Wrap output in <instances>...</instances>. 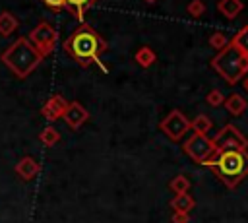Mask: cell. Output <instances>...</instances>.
<instances>
[{
  "label": "cell",
  "mask_w": 248,
  "mask_h": 223,
  "mask_svg": "<svg viewBox=\"0 0 248 223\" xmlns=\"http://www.w3.org/2000/svg\"><path fill=\"white\" fill-rule=\"evenodd\" d=\"M64 48L66 52L81 66H89V64H99L103 70L105 66L101 64V52L107 48V43L101 39V35L91 29L89 25H81L78 27L70 37L68 41L64 43Z\"/></svg>",
  "instance_id": "6da1fadb"
},
{
  "label": "cell",
  "mask_w": 248,
  "mask_h": 223,
  "mask_svg": "<svg viewBox=\"0 0 248 223\" xmlns=\"http://www.w3.org/2000/svg\"><path fill=\"white\" fill-rule=\"evenodd\" d=\"M205 167L215 176H219V180L227 188H236L240 180L248 175V151L221 149L205 163Z\"/></svg>",
  "instance_id": "7a4b0ae2"
},
{
  "label": "cell",
  "mask_w": 248,
  "mask_h": 223,
  "mask_svg": "<svg viewBox=\"0 0 248 223\" xmlns=\"http://www.w3.org/2000/svg\"><path fill=\"white\" fill-rule=\"evenodd\" d=\"M211 68L231 85L240 81L248 74V54H244L240 48H236L232 43H229L225 48L217 52V56L211 58Z\"/></svg>",
  "instance_id": "3957f363"
},
{
  "label": "cell",
  "mask_w": 248,
  "mask_h": 223,
  "mask_svg": "<svg viewBox=\"0 0 248 223\" xmlns=\"http://www.w3.org/2000/svg\"><path fill=\"white\" fill-rule=\"evenodd\" d=\"M182 149H184L186 155H190L196 163H202V165H205L217 153V147H215L213 140L207 134H196V132L184 142Z\"/></svg>",
  "instance_id": "277c9868"
},
{
  "label": "cell",
  "mask_w": 248,
  "mask_h": 223,
  "mask_svg": "<svg viewBox=\"0 0 248 223\" xmlns=\"http://www.w3.org/2000/svg\"><path fill=\"white\" fill-rule=\"evenodd\" d=\"M211 140H213L217 151H221V149H240V151H246L248 149V138L236 126H232V124H225Z\"/></svg>",
  "instance_id": "5b68a950"
},
{
  "label": "cell",
  "mask_w": 248,
  "mask_h": 223,
  "mask_svg": "<svg viewBox=\"0 0 248 223\" xmlns=\"http://www.w3.org/2000/svg\"><path fill=\"white\" fill-rule=\"evenodd\" d=\"M159 128L163 130V134H165L169 140L178 142V140H182V138L190 132V120H188L178 109H174V111H170V112L161 120Z\"/></svg>",
  "instance_id": "8992f818"
},
{
  "label": "cell",
  "mask_w": 248,
  "mask_h": 223,
  "mask_svg": "<svg viewBox=\"0 0 248 223\" xmlns=\"http://www.w3.org/2000/svg\"><path fill=\"white\" fill-rule=\"evenodd\" d=\"M223 105H225V109L232 114V116H240L244 111H246V99L242 97V95H238V93H232V95H229V97H225V101H223Z\"/></svg>",
  "instance_id": "52a82bcc"
},
{
  "label": "cell",
  "mask_w": 248,
  "mask_h": 223,
  "mask_svg": "<svg viewBox=\"0 0 248 223\" xmlns=\"http://www.w3.org/2000/svg\"><path fill=\"white\" fill-rule=\"evenodd\" d=\"M170 207H172L174 211L190 213V211L196 207V200H194V196H190L188 192H186V194H176V196L170 200Z\"/></svg>",
  "instance_id": "ba28073f"
},
{
  "label": "cell",
  "mask_w": 248,
  "mask_h": 223,
  "mask_svg": "<svg viewBox=\"0 0 248 223\" xmlns=\"http://www.w3.org/2000/svg\"><path fill=\"white\" fill-rule=\"evenodd\" d=\"M242 2L240 0H219L217 2V10L227 17V19H234L240 12H242Z\"/></svg>",
  "instance_id": "9c48e42d"
},
{
  "label": "cell",
  "mask_w": 248,
  "mask_h": 223,
  "mask_svg": "<svg viewBox=\"0 0 248 223\" xmlns=\"http://www.w3.org/2000/svg\"><path fill=\"white\" fill-rule=\"evenodd\" d=\"M85 118H87V112H85V109L79 107V105H72V107L66 111V122H68L72 128L81 126V124L85 122Z\"/></svg>",
  "instance_id": "30bf717a"
},
{
  "label": "cell",
  "mask_w": 248,
  "mask_h": 223,
  "mask_svg": "<svg viewBox=\"0 0 248 223\" xmlns=\"http://www.w3.org/2000/svg\"><path fill=\"white\" fill-rule=\"evenodd\" d=\"M136 62L141 66V68H149L155 60H157V56H155V52L149 48V47H140L138 50H136Z\"/></svg>",
  "instance_id": "8fae6325"
},
{
  "label": "cell",
  "mask_w": 248,
  "mask_h": 223,
  "mask_svg": "<svg viewBox=\"0 0 248 223\" xmlns=\"http://www.w3.org/2000/svg\"><path fill=\"white\" fill-rule=\"evenodd\" d=\"M95 2H97V0H66V8L72 10L74 16H78L79 21H83V14H85V10H87L91 4H95Z\"/></svg>",
  "instance_id": "7c38bea8"
},
{
  "label": "cell",
  "mask_w": 248,
  "mask_h": 223,
  "mask_svg": "<svg viewBox=\"0 0 248 223\" xmlns=\"http://www.w3.org/2000/svg\"><path fill=\"white\" fill-rule=\"evenodd\" d=\"M211 126H213V122H211V118L207 114H198L190 122V130H194L196 134H207L211 130Z\"/></svg>",
  "instance_id": "4fadbf2b"
},
{
  "label": "cell",
  "mask_w": 248,
  "mask_h": 223,
  "mask_svg": "<svg viewBox=\"0 0 248 223\" xmlns=\"http://www.w3.org/2000/svg\"><path fill=\"white\" fill-rule=\"evenodd\" d=\"M190 186H192V182H190V178H188L186 175H176V176L169 182V188H170L174 194H186V192L190 190Z\"/></svg>",
  "instance_id": "5bb4252c"
},
{
  "label": "cell",
  "mask_w": 248,
  "mask_h": 223,
  "mask_svg": "<svg viewBox=\"0 0 248 223\" xmlns=\"http://www.w3.org/2000/svg\"><path fill=\"white\" fill-rule=\"evenodd\" d=\"M236 48H240L244 54H248V25H244L234 37H232V41H231Z\"/></svg>",
  "instance_id": "9a60e30c"
},
{
  "label": "cell",
  "mask_w": 248,
  "mask_h": 223,
  "mask_svg": "<svg viewBox=\"0 0 248 223\" xmlns=\"http://www.w3.org/2000/svg\"><path fill=\"white\" fill-rule=\"evenodd\" d=\"M229 43H231V41L227 39V35H225L223 31H215V33H211V37H209V45H211L213 48H217V50L225 48Z\"/></svg>",
  "instance_id": "2e32d148"
},
{
  "label": "cell",
  "mask_w": 248,
  "mask_h": 223,
  "mask_svg": "<svg viewBox=\"0 0 248 223\" xmlns=\"http://www.w3.org/2000/svg\"><path fill=\"white\" fill-rule=\"evenodd\" d=\"M186 10H188V14L192 16V17H202L203 14H205V4L202 2V0H190L188 2V6H186Z\"/></svg>",
  "instance_id": "e0dca14e"
},
{
  "label": "cell",
  "mask_w": 248,
  "mask_h": 223,
  "mask_svg": "<svg viewBox=\"0 0 248 223\" xmlns=\"http://www.w3.org/2000/svg\"><path fill=\"white\" fill-rule=\"evenodd\" d=\"M223 101H225V97H223V93H221L219 89H211V91L205 95V103H207L209 107H213V109L221 107Z\"/></svg>",
  "instance_id": "ac0fdd59"
},
{
  "label": "cell",
  "mask_w": 248,
  "mask_h": 223,
  "mask_svg": "<svg viewBox=\"0 0 248 223\" xmlns=\"http://www.w3.org/2000/svg\"><path fill=\"white\" fill-rule=\"evenodd\" d=\"M172 223H190V213H182V211H174L170 217Z\"/></svg>",
  "instance_id": "d6986e66"
},
{
  "label": "cell",
  "mask_w": 248,
  "mask_h": 223,
  "mask_svg": "<svg viewBox=\"0 0 248 223\" xmlns=\"http://www.w3.org/2000/svg\"><path fill=\"white\" fill-rule=\"evenodd\" d=\"M48 8H54V10H60V8H66V0H43Z\"/></svg>",
  "instance_id": "ffe728a7"
},
{
  "label": "cell",
  "mask_w": 248,
  "mask_h": 223,
  "mask_svg": "<svg viewBox=\"0 0 248 223\" xmlns=\"http://www.w3.org/2000/svg\"><path fill=\"white\" fill-rule=\"evenodd\" d=\"M45 134H46V136H45L46 142H54V140H56V132H54V130H48V132H45Z\"/></svg>",
  "instance_id": "44dd1931"
},
{
  "label": "cell",
  "mask_w": 248,
  "mask_h": 223,
  "mask_svg": "<svg viewBox=\"0 0 248 223\" xmlns=\"http://www.w3.org/2000/svg\"><path fill=\"white\" fill-rule=\"evenodd\" d=\"M244 89H246V91H248V76H246V78H244Z\"/></svg>",
  "instance_id": "7402d4cb"
},
{
  "label": "cell",
  "mask_w": 248,
  "mask_h": 223,
  "mask_svg": "<svg viewBox=\"0 0 248 223\" xmlns=\"http://www.w3.org/2000/svg\"><path fill=\"white\" fill-rule=\"evenodd\" d=\"M145 2H147V4H155L157 0H145Z\"/></svg>",
  "instance_id": "603a6c76"
}]
</instances>
